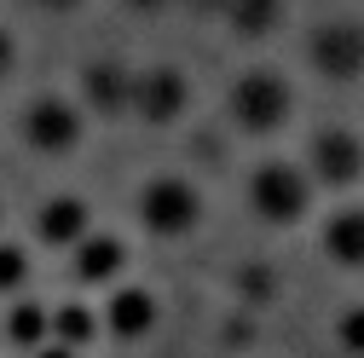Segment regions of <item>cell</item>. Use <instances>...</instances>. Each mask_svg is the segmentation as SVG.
<instances>
[{
  "mask_svg": "<svg viewBox=\"0 0 364 358\" xmlns=\"http://www.w3.org/2000/svg\"><path fill=\"white\" fill-rule=\"evenodd\" d=\"M243 208L260 219L266 232H295L312 219L318 208V185H312V173L289 156H266L243 173Z\"/></svg>",
  "mask_w": 364,
  "mask_h": 358,
  "instance_id": "obj_1",
  "label": "cell"
},
{
  "mask_svg": "<svg viewBox=\"0 0 364 358\" xmlns=\"http://www.w3.org/2000/svg\"><path fill=\"white\" fill-rule=\"evenodd\" d=\"M225 121L243 139H278L295 121V81L278 64H249L225 87Z\"/></svg>",
  "mask_w": 364,
  "mask_h": 358,
  "instance_id": "obj_2",
  "label": "cell"
},
{
  "mask_svg": "<svg viewBox=\"0 0 364 358\" xmlns=\"http://www.w3.org/2000/svg\"><path fill=\"white\" fill-rule=\"evenodd\" d=\"M133 214H139V226L162 243H179V237H191L203 226V214H208V197L191 173H179V168H162L151 173L139 191H133Z\"/></svg>",
  "mask_w": 364,
  "mask_h": 358,
  "instance_id": "obj_3",
  "label": "cell"
},
{
  "mask_svg": "<svg viewBox=\"0 0 364 358\" xmlns=\"http://www.w3.org/2000/svg\"><path fill=\"white\" fill-rule=\"evenodd\" d=\"M306 70L324 87H353L364 81V18H324L306 29Z\"/></svg>",
  "mask_w": 364,
  "mask_h": 358,
  "instance_id": "obj_4",
  "label": "cell"
},
{
  "mask_svg": "<svg viewBox=\"0 0 364 358\" xmlns=\"http://www.w3.org/2000/svg\"><path fill=\"white\" fill-rule=\"evenodd\" d=\"M306 173L318 191H353L364 179V133L353 121H318L306 133Z\"/></svg>",
  "mask_w": 364,
  "mask_h": 358,
  "instance_id": "obj_5",
  "label": "cell"
},
{
  "mask_svg": "<svg viewBox=\"0 0 364 358\" xmlns=\"http://www.w3.org/2000/svg\"><path fill=\"white\" fill-rule=\"evenodd\" d=\"M81 133H87V110L75 99H64V93H41L18 116V139L35 156H70L81 145Z\"/></svg>",
  "mask_w": 364,
  "mask_h": 358,
  "instance_id": "obj_6",
  "label": "cell"
},
{
  "mask_svg": "<svg viewBox=\"0 0 364 358\" xmlns=\"http://www.w3.org/2000/svg\"><path fill=\"white\" fill-rule=\"evenodd\" d=\"M191 75L179 64H145L133 70V121L145 127H179L191 116Z\"/></svg>",
  "mask_w": 364,
  "mask_h": 358,
  "instance_id": "obj_7",
  "label": "cell"
},
{
  "mask_svg": "<svg viewBox=\"0 0 364 358\" xmlns=\"http://www.w3.org/2000/svg\"><path fill=\"white\" fill-rule=\"evenodd\" d=\"M99 324H105V335H116V341H145V335L162 324V300H156V289H145V283H116V289H105Z\"/></svg>",
  "mask_w": 364,
  "mask_h": 358,
  "instance_id": "obj_8",
  "label": "cell"
},
{
  "mask_svg": "<svg viewBox=\"0 0 364 358\" xmlns=\"http://www.w3.org/2000/svg\"><path fill=\"white\" fill-rule=\"evenodd\" d=\"M81 110L105 116V121L133 116V70L122 58H93L81 70Z\"/></svg>",
  "mask_w": 364,
  "mask_h": 358,
  "instance_id": "obj_9",
  "label": "cell"
},
{
  "mask_svg": "<svg viewBox=\"0 0 364 358\" xmlns=\"http://www.w3.org/2000/svg\"><path fill=\"white\" fill-rule=\"evenodd\" d=\"M318 254L336 272H364V202H336L318 219Z\"/></svg>",
  "mask_w": 364,
  "mask_h": 358,
  "instance_id": "obj_10",
  "label": "cell"
},
{
  "mask_svg": "<svg viewBox=\"0 0 364 358\" xmlns=\"http://www.w3.org/2000/svg\"><path fill=\"white\" fill-rule=\"evenodd\" d=\"M70 272H75V283H87V289H116L122 272H127V243H122L116 232L81 237V243L70 249Z\"/></svg>",
  "mask_w": 364,
  "mask_h": 358,
  "instance_id": "obj_11",
  "label": "cell"
},
{
  "mask_svg": "<svg viewBox=\"0 0 364 358\" xmlns=\"http://www.w3.org/2000/svg\"><path fill=\"white\" fill-rule=\"evenodd\" d=\"M35 237L47 249H75L81 237H93V208H87V197L75 191H58L35 208Z\"/></svg>",
  "mask_w": 364,
  "mask_h": 358,
  "instance_id": "obj_12",
  "label": "cell"
},
{
  "mask_svg": "<svg viewBox=\"0 0 364 358\" xmlns=\"http://www.w3.org/2000/svg\"><path fill=\"white\" fill-rule=\"evenodd\" d=\"M220 23L232 29L237 40H272L289 23V0H225Z\"/></svg>",
  "mask_w": 364,
  "mask_h": 358,
  "instance_id": "obj_13",
  "label": "cell"
},
{
  "mask_svg": "<svg viewBox=\"0 0 364 358\" xmlns=\"http://www.w3.org/2000/svg\"><path fill=\"white\" fill-rule=\"evenodd\" d=\"M0 341H12V347H23V352L47 347V341H53V306H41V300H12L6 324H0Z\"/></svg>",
  "mask_w": 364,
  "mask_h": 358,
  "instance_id": "obj_14",
  "label": "cell"
},
{
  "mask_svg": "<svg viewBox=\"0 0 364 358\" xmlns=\"http://www.w3.org/2000/svg\"><path fill=\"white\" fill-rule=\"evenodd\" d=\"M99 335H105V324H99V312L87 306V300H58L53 306V341L58 347H75L81 352V347H93Z\"/></svg>",
  "mask_w": 364,
  "mask_h": 358,
  "instance_id": "obj_15",
  "label": "cell"
},
{
  "mask_svg": "<svg viewBox=\"0 0 364 358\" xmlns=\"http://www.w3.org/2000/svg\"><path fill=\"white\" fill-rule=\"evenodd\" d=\"M237 300L243 306H272V300H278V266L249 260L243 272H237Z\"/></svg>",
  "mask_w": 364,
  "mask_h": 358,
  "instance_id": "obj_16",
  "label": "cell"
},
{
  "mask_svg": "<svg viewBox=\"0 0 364 358\" xmlns=\"http://www.w3.org/2000/svg\"><path fill=\"white\" fill-rule=\"evenodd\" d=\"M330 341L341 347V358H364V300H347L330 318Z\"/></svg>",
  "mask_w": 364,
  "mask_h": 358,
  "instance_id": "obj_17",
  "label": "cell"
},
{
  "mask_svg": "<svg viewBox=\"0 0 364 358\" xmlns=\"http://www.w3.org/2000/svg\"><path fill=\"white\" fill-rule=\"evenodd\" d=\"M23 283H29V249L0 243V295H23Z\"/></svg>",
  "mask_w": 364,
  "mask_h": 358,
  "instance_id": "obj_18",
  "label": "cell"
},
{
  "mask_svg": "<svg viewBox=\"0 0 364 358\" xmlns=\"http://www.w3.org/2000/svg\"><path fill=\"white\" fill-rule=\"evenodd\" d=\"M12 70H18V40H12V29H0V81Z\"/></svg>",
  "mask_w": 364,
  "mask_h": 358,
  "instance_id": "obj_19",
  "label": "cell"
},
{
  "mask_svg": "<svg viewBox=\"0 0 364 358\" xmlns=\"http://www.w3.org/2000/svg\"><path fill=\"white\" fill-rule=\"evenodd\" d=\"M29 358H81V352H75V347H58V341H47V347H35Z\"/></svg>",
  "mask_w": 364,
  "mask_h": 358,
  "instance_id": "obj_20",
  "label": "cell"
},
{
  "mask_svg": "<svg viewBox=\"0 0 364 358\" xmlns=\"http://www.w3.org/2000/svg\"><path fill=\"white\" fill-rule=\"evenodd\" d=\"M133 12H168V6H179V0H127Z\"/></svg>",
  "mask_w": 364,
  "mask_h": 358,
  "instance_id": "obj_21",
  "label": "cell"
},
{
  "mask_svg": "<svg viewBox=\"0 0 364 358\" xmlns=\"http://www.w3.org/2000/svg\"><path fill=\"white\" fill-rule=\"evenodd\" d=\"M35 6H41V12H75L81 0H35Z\"/></svg>",
  "mask_w": 364,
  "mask_h": 358,
  "instance_id": "obj_22",
  "label": "cell"
},
{
  "mask_svg": "<svg viewBox=\"0 0 364 358\" xmlns=\"http://www.w3.org/2000/svg\"><path fill=\"white\" fill-rule=\"evenodd\" d=\"M179 6H191V12H214V18H220V6H225V0H179Z\"/></svg>",
  "mask_w": 364,
  "mask_h": 358,
  "instance_id": "obj_23",
  "label": "cell"
},
{
  "mask_svg": "<svg viewBox=\"0 0 364 358\" xmlns=\"http://www.w3.org/2000/svg\"><path fill=\"white\" fill-rule=\"evenodd\" d=\"M0 214H6V208H0Z\"/></svg>",
  "mask_w": 364,
  "mask_h": 358,
  "instance_id": "obj_24",
  "label": "cell"
}]
</instances>
